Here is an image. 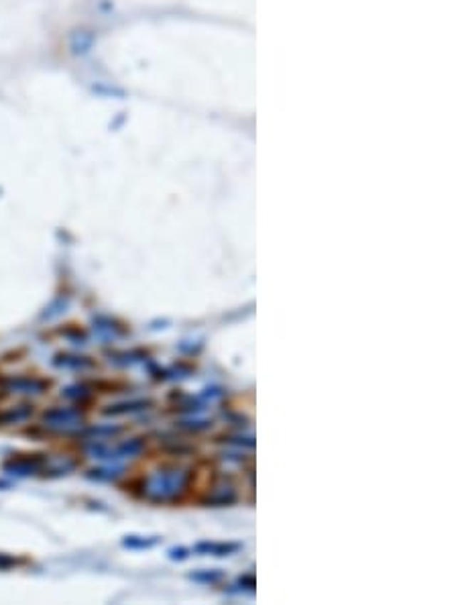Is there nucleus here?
Here are the masks:
<instances>
[{
  "label": "nucleus",
  "mask_w": 458,
  "mask_h": 605,
  "mask_svg": "<svg viewBox=\"0 0 458 605\" xmlns=\"http://www.w3.org/2000/svg\"><path fill=\"white\" fill-rule=\"evenodd\" d=\"M241 549V544H210V542H204V544H198L196 546V550L198 552H210V554H214V556H227V554H230V552H236V550Z\"/></svg>",
  "instance_id": "1"
},
{
  "label": "nucleus",
  "mask_w": 458,
  "mask_h": 605,
  "mask_svg": "<svg viewBox=\"0 0 458 605\" xmlns=\"http://www.w3.org/2000/svg\"><path fill=\"white\" fill-rule=\"evenodd\" d=\"M151 406L149 400H141V402H129V404H118V406H110V410H106V414H127V412H139V410Z\"/></svg>",
  "instance_id": "2"
},
{
  "label": "nucleus",
  "mask_w": 458,
  "mask_h": 605,
  "mask_svg": "<svg viewBox=\"0 0 458 605\" xmlns=\"http://www.w3.org/2000/svg\"><path fill=\"white\" fill-rule=\"evenodd\" d=\"M155 544V538H151V540H143V538H139V536H129L127 540H125V546H139V549H149V546H153Z\"/></svg>",
  "instance_id": "3"
},
{
  "label": "nucleus",
  "mask_w": 458,
  "mask_h": 605,
  "mask_svg": "<svg viewBox=\"0 0 458 605\" xmlns=\"http://www.w3.org/2000/svg\"><path fill=\"white\" fill-rule=\"evenodd\" d=\"M187 550H184V549H172L170 550V556H172V559H186L187 554H186Z\"/></svg>",
  "instance_id": "4"
}]
</instances>
